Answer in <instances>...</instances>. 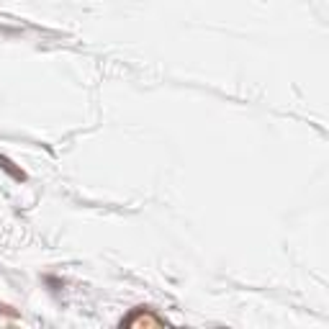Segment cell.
Wrapping results in <instances>:
<instances>
[{
	"label": "cell",
	"mask_w": 329,
	"mask_h": 329,
	"mask_svg": "<svg viewBox=\"0 0 329 329\" xmlns=\"http://www.w3.org/2000/svg\"><path fill=\"white\" fill-rule=\"evenodd\" d=\"M121 324H126V326H134V324H144V326H152V324H162L157 316H152L144 306H139V309H134L129 316H126Z\"/></svg>",
	"instance_id": "6da1fadb"
}]
</instances>
